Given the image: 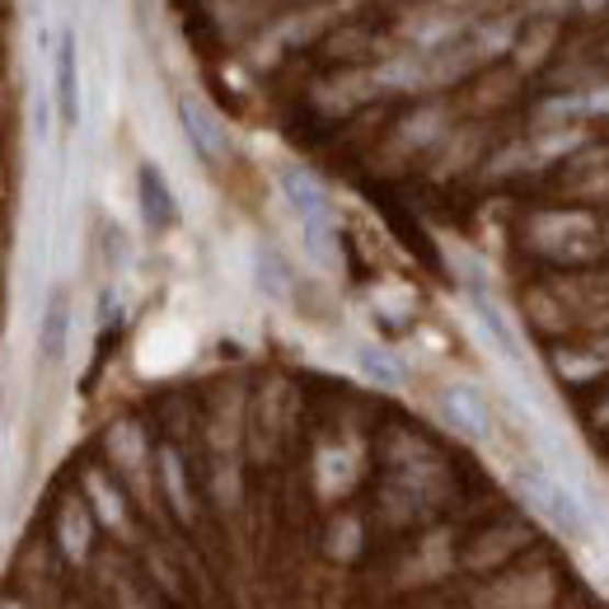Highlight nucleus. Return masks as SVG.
I'll use <instances>...</instances> for the list:
<instances>
[{"label": "nucleus", "instance_id": "nucleus-1", "mask_svg": "<svg viewBox=\"0 0 609 609\" xmlns=\"http://www.w3.org/2000/svg\"><path fill=\"white\" fill-rule=\"evenodd\" d=\"M282 193L291 202V212L301 216V225H305L309 249H315L319 258H328V253H334V212H328L324 188L309 179L305 169H282Z\"/></svg>", "mask_w": 609, "mask_h": 609}, {"label": "nucleus", "instance_id": "nucleus-2", "mask_svg": "<svg viewBox=\"0 0 609 609\" xmlns=\"http://www.w3.org/2000/svg\"><path fill=\"white\" fill-rule=\"evenodd\" d=\"M52 99H57L61 127L66 132L80 127V43H76V29H61V38H57V84H52Z\"/></svg>", "mask_w": 609, "mask_h": 609}, {"label": "nucleus", "instance_id": "nucleus-3", "mask_svg": "<svg viewBox=\"0 0 609 609\" xmlns=\"http://www.w3.org/2000/svg\"><path fill=\"white\" fill-rule=\"evenodd\" d=\"M66 347H71V295L66 286H57L47 295V309H43V324H38V352L43 361H66Z\"/></svg>", "mask_w": 609, "mask_h": 609}, {"label": "nucleus", "instance_id": "nucleus-4", "mask_svg": "<svg viewBox=\"0 0 609 609\" xmlns=\"http://www.w3.org/2000/svg\"><path fill=\"white\" fill-rule=\"evenodd\" d=\"M136 202H142V216H146V225H155V230H169V225L179 221V202H173L165 173L155 165L136 169Z\"/></svg>", "mask_w": 609, "mask_h": 609}, {"label": "nucleus", "instance_id": "nucleus-5", "mask_svg": "<svg viewBox=\"0 0 609 609\" xmlns=\"http://www.w3.org/2000/svg\"><path fill=\"white\" fill-rule=\"evenodd\" d=\"M520 483H526V493H530V501H534V507L544 511V516H549V520H553V526H559L563 534H572V539H577V534H586V526H582V511H577V501H572V497L563 493L559 483H544L539 474H526Z\"/></svg>", "mask_w": 609, "mask_h": 609}, {"label": "nucleus", "instance_id": "nucleus-6", "mask_svg": "<svg viewBox=\"0 0 609 609\" xmlns=\"http://www.w3.org/2000/svg\"><path fill=\"white\" fill-rule=\"evenodd\" d=\"M179 117H183V127H188V142L198 146L202 160H216V155H225V132H221V122L202 109V103L193 99H179Z\"/></svg>", "mask_w": 609, "mask_h": 609}, {"label": "nucleus", "instance_id": "nucleus-7", "mask_svg": "<svg viewBox=\"0 0 609 609\" xmlns=\"http://www.w3.org/2000/svg\"><path fill=\"white\" fill-rule=\"evenodd\" d=\"M446 413H450V422H455L464 437H487V427H493V417H487L483 398L474 390H450L446 394Z\"/></svg>", "mask_w": 609, "mask_h": 609}, {"label": "nucleus", "instance_id": "nucleus-8", "mask_svg": "<svg viewBox=\"0 0 609 609\" xmlns=\"http://www.w3.org/2000/svg\"><path fill=\"white\" fill-rule=\"evenodd\" d=\"M469 295H474V309H478V319H483V328H487V334L497 338V347H501V352H507V357H520L516 334L507 328V319H501V309L493 305V295H487L483 286H469Z\"/></svg>", "mask_w": 609, "mask_h": 609}, {"label": "nucleus", "instance_id": "nucleus-9", "mask_svg": "<svg viewBox=\"0 0 609 609\" xmlns=\"http://www.w3.org/2000/svg\"><path fill=\"white\" fill-rule=\"evenodd\" d=\"M357 357H361V371H371L380 385H398V380H404V371H398V365L385 352H380V347H361Z\"/></svg>", "mask_w": 609, "mask_h": 609}, {"label": "nucleus", "instance_id": "nucleus-10", "mask_svg": "<svg viewBox=\"0 0 609 609\" xmlns=\"http://www.w3.org/2000/svg\"><path fill=\"white\" fill-rule=\"evenodd\" d=\"M258 282H263L268 295H286V268L277 263V258H272L268 249L258 253Z\"/></svg>", "mask_w": 609, "mask_h": 609}]
</instances>
